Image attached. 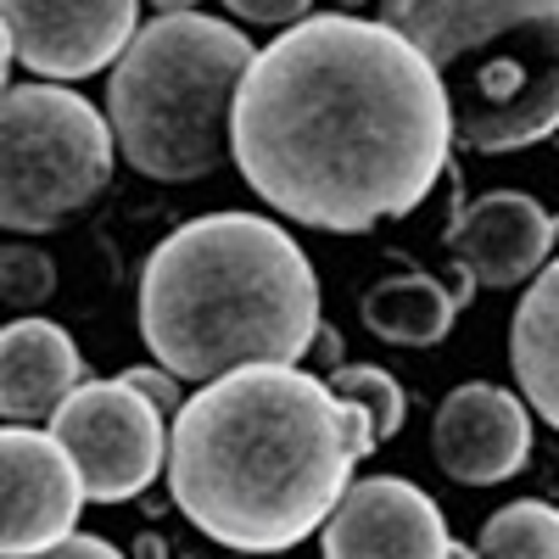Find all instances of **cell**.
Returning <instances> with one entry per match:
<instances>
[{
    "label": "cell",
    "instance_id": "1",
    "mask_svg": "<svg viewBox=\"0 0 559 559\" xmlns=\"http://www.w3.org/2000/svg\"><path fill=\"white\" fill-rule=\"evenodd\" d=\"M229 157L274 213L364 236L414 213L453 168L448 96L397 28L313 12L252 51Z\"/></svg>",
    "mask_w": 559,
    "mask_h": 559
},
{
    "label": "cell",
    "instance_id": "2",
    "mask_svg": "<svg viewBox=\"0 0 559 559\" xmlns=\"http://www.w3.org/2000/svg\"><path fill=\"white\" fill-rule=\"evenodd\" d=\"M376 453L369 414L297 364H241L202 381L168 426V498L202 537L280 554L336 509L353 464Z\"/></svg>",
    "mask_w": 559,
    "mask_h": 559
},
{
    "label": "cell",
    "instance_id": "3",
    "mask_svg": "<svg viewBox=\"0 0 559 559\" xmlns=\"http://www.w3.org/2000/svg\"><path fill=\"white\" fill-rule=\"evenodd\" d=\"M319 331V274L263 213H207L140 269V342L179 381L241 364H297Z\"/></svg>",
    "mask_w": 559,
    "mask_h": 559
},
{
    "label": "cell",
    "instance_id": "4",
    "mask_svg": "<svg viewBox=\"0 0 559 559\" xmlns=\"http://www.w3.org/2000/svg\"><path fill=\"white\" fill-rule=\"evenodd\" d=\"M381 23L431 62L453 146L503 157L559 134V0H381Z\"/></svg>",
    "mask_w": 559,
    "mask_h": 559
},
{
    "label": "cell",
    "instance_id": "5",
    "mask_svg": "<svg viewBox=\"0 0 559 559\" xmlns=\"http://www.w3.org/2000/svg\"><path fill=\"white\" fill-rule=\"evenodd\" d=\"M258 45L224 17L163 12L134 28L107 79V123L134 174L191 185L224 168L229 112Z\"/></svg>",
    "mask_w": 559,
    "mask_h": 559
},
{
    "label": "cell",
    "instance_id": "6",
    "mask_svg": "<svg viewBox=\"0 0 559 559\" xmlns=\"http://www.w3.org/2000/svg\"><path fill=\"white\" fill-rule=\"evenodd\" d=\"M112 123L68 84L0 90V229L51 236L107 191Z\"/></svg>",
    "mask_w": 559,
    "mask_h": 559
},
{
    "label": "cell",
    "instance_id": "7",
    "mask_svg": "<svg viewBox=\"0 0 559 559\" xmlns=\"http://www.w3.org/2000/svg\"><path fill=\"white\" fill-rule=\"evenodd\" d=\"M51 437L68 448L90 503L140 498L168 459L163 414L123 381H79L51 408Z\"/></svg>",
    "mask_w": 559,
    "mask_h": 559
},
{
    "label": "cell",
    "instance_id": "8",
    "mask_svg": "<svg viewBox=\"0 0 559 559\" xmlns=\"http://www.w3.org/2000/svg\"><path fill=\"white\" fill-rule=\"evenodd\" d=\"M331 559H459L471 554L442 521V509L403 476L347 481L319 526Z\"/></svg>",
    "mask_w": 559,
    "mask_h": 559
},
{
    "label": "cell",
    "instance_id": "9",
    "mask_svg": "<svg viewBox=\"0 0 559 559\" xmlns=\"http://www.w3.org/2000/svg\"><path fill=\"white\" fill-rule=\"evenodd\" d=\"M12 57L39 79H90L140 28V0H0Z\"/></svg>",
    "mask_w": 559,
    "mask_h": 559
},
{
    "label": "cell",
    "instance_id": "10",
    "mask_svg": "<svg viewBox=\"0 0 559 559\" xmlns=\"http://www.w3.org/2000/svg\"><path fill=\"white\" fill-rule=\"evenodd\" d=\"M84 481L57 437L28 426H0V554H45L79 526Z\"/></svg>",
    "mask_w": 559,
    "mask_h": 559
},
{
    "label": "cell",
    "instance_id": "11",
    "mask_svg": "<svg viewBox=\"0 0 559 559\" xmlns=\"http://www.w3.org/2000/svg\"><path fill=\"white\" fill-rule=\"evenodd\" d=\"M431 459L459 487H498L532 459V414L526 397L492 381H464L437 403Z\"/></svg>",
    "mask_w": 559,
    "mask_h": 559
},
{
    "label": "cell",
    "instance_id": "12",
    "mask_svg": "<svg viewBox=\"0 0 559 559\" xmlns=\"http://www.w3.org/2000/svg\"><path fill=\"white\" fill-rule=\"evenodd\" d=\"M554 213L526 191H487L464 207L448 229V258L476 274V286L509 292L548 263Z\"/></svg>",
    "mask_w": 559,
    "mask_h": 559
},
{
    "label": "cell",
    "instance_id": "13",
    "mask_svg": "<svg viewBox=\"0 0 559 559\" xmlns=\"http://www.w3.org/2000/svg\"><path fill=\"white\" fill-rule=\"evenodd\" d=\"M79 381L84 358L62 324L23 313L0 331V414L7 419H51V408Z\"/></svg>",
    "mask_w": 559,
    "mask_h": 559
},
{
    "label": "cell",
    "instance_id": "14",
    "mask_svg": "<svg viewBox=\"0 0 559 559\" xmlns=\"http://www.w3.org/2000/svg\"><path fill=\"white\" fill-rule=\"evenodd\" d=\"M509 364L521 397L537 408L543 426L559 431V252L532 274V286L509 324Z\"/></svg>",
    "mask_w": 559,
    "mask_h": 559
},
{
    "label": "cell",
    "instance_id": "15",
    "mask_svg": "<svg viewBox=\"0 0 559 559\" xmlns=\"http://www.w3.org/2000/svg\"><path fill=\"white\" fill-rule=\"evenodd\" d=\"M453 319H459V302L431 274H392L381 286H369L364 297L369 336H381L392 347H437L448 342Z\"/></svg>",
    "mask_w": 559,
    "mask_h": 559
},
{
    "label": "cell",
    "instance_id": "16",
    "mask_svg": "<svg viewBox=\"0 0 559 559\" xmlns=\"http://www.w3.org/2000/svg\"><path fill=\"white\" fill-rule=\"evenodd\" d=\"M476 554H498V559H559V509L521 498L503 503L498 515L481 526Z\"/></svg>",
    "mask_w": 559,
    "mask_h": 559
},
{
    "label": "cell",
    "instance_id": "17",
    "mask_svg": "<svg viewBox=\"0 0 559 559\" xmlns=\"http://www.w3.org/2000/svg\"><path fill=\"white\" fill-rule=\"evenodd\" d=\"M324 386H331L342 403H358V408L369 414V437H376V448L403 431L408 397H403V386L386 376V369H376V364H336Z\"/></svg>",
    "mask_w": 559,
    "mask_h": 559
},
{
    "label": "cell",
    "instance_id": "18",
    "mask_svg": "<svg viewBox=\"0 0 559 559\" xmlns=\"http://www.w3.org/2000/svg\"><path fill=\"white\" fill-rule=\"evenodd\" d=\"M57 292V263L34 247H0V308L7 313H34Z\"/></svg>",
    "mask_w": 559,
    "mask_h": 559
},
{
    "label": "cell",
    "instance_id": "19",
    "mask_svg": "<svg viewBox=\"0 0 559 559\" xmlns=\"http://www.w3.org/2000/svg\"><path fill=\"white\" fill-rule=\"evenodd\" d=\"M118 381L134 386L157 414H174V408H179V376H174V369H163V364H157V369H140V364H134V369H123Z\"/></svg>",
    "mask_w": 559,
    "mask_h": 559
},
{
    "label": "cell",
    "instance_id": "20",
    "mask_svg": "<svg viewBox=\"0 0 559 559\" xmlns=\"http://www.w3.org/2000/svg\"><path fill=\"white\" fill-rule=\"evenodd\" d=\"M241 23H258V28H280V23H297L313 12V0H224Z\"/></svg>",
    "mask_w": 559,
    "mask_h": 559
},
{
    "label": "cell",
    "instance_id": "21",
    "mask_svg": "<svg viewBox=\"0 0 559 559\" xmlns=\"http://www.w3.org/2000/svg\"><path fill=\"white\" fill-rule=\"evenodd\" d=\"M45 554H73V559H112L118 548L107 543V537H90V532H62Z\"/></svg>",
    "mask_w": 559,
    "mask_h": 559
},
{
    "label": "cell",
    "instance_id": "22",
    "mask_svg": "<svg viewBox=\"0 0 559 559\" xmlns=\"http://www.w3.org/2000/svg\"><path fill=\"white\" fill-rule=\"evenodd\" d=\"M308 353H313L319 364H331V369H336V364H342V331H336V324H324V319H319V331H313Z\"/></svg>",
    "mask_w": 559,
    "mask_h": 559
},
{
    "label": "cell",
    "instance_id": "23",
    "mask_svg": "<svg viewBox=\"0 0 559 559\" xmlns=\"http://www.w3.org/2000/svg\"><path fill=\"white\" fill-rule=\"evenodd\" d=\"M7 68H12V34L0 23V90H7Z\"/></svg>",
    "mask_w": 559,
    "mask_h": 559
},
{
    "label": "cell",
    "instance_id": "24",
    "mask_svg": "<svg viewBox=\"0 0 559 559\" xmlns=\"http://www.w3.org/2000/svg\"><path fill=\"white\" fill-rule=\"evenodd\" d=\"M157 12H197V0H152Z\"/></svg>",
    "mask_w": 559,
    "mask_h": 559
},
{
    "label": "cell",
    "instance_id": "25",
    "mask_svg": "<svg viewBox=\"0 0 559 559\" xmlns=\"http://www.w3.org/2000/svg\"><path fill=\"white\" fill-rule=\"evenodd\" d=\"M559 252V213H554V229H548V258Z\"/></svg>",
    "mask_w": 559,
    "mask_h": 559
}]
</instances>
